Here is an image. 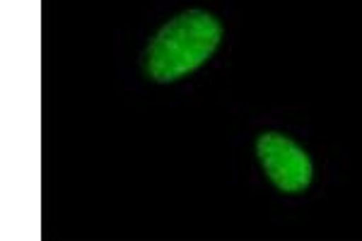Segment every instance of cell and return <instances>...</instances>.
I'll list each match as a JSON object with an SVG mask.
<instances>
[{
    "label": "cell",
    "mask_w": 362,
    "mask_h": 241,
    "mask_svg": "<svg viewBox=\"0 0 362 241\" xmlns=\"http://www.w3.org/2000/svg\"><path fill=\"white\" fill-rule=\"evenodd\" d=\"M256 155L273 186L283 193H305L312 184V160L295 140L283 133H264L256 140Z\"/></svg>",
    "instance_id": "obj_2"
},
{
    "label": "cell",
    "mask_w": 362,
    "mask_h": 241,
    "mask_svg": "<svg viewBox=\"0 0 362 241\" xmlns=\"http://www.w3.org/2000/svg\"><path fill=\"white\" fill-rule=\"evenodd\" d=\"M223 39V25L210 13L189 10L169 20L145 51V73L155 82H174L198 70Z\"/></svg>",
    "instance_id": "obj_1"
}]
</instances>
